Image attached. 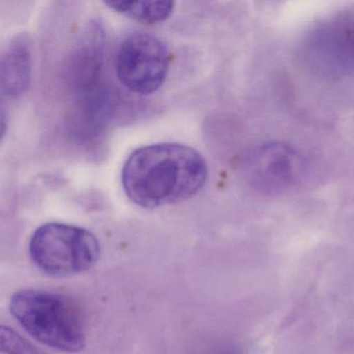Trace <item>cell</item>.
Instances as JSON below:
<instances>
[{
    "label": "cell",
    "mask_w": 354,
    "mask_h": 354,
    "mask_svg": "<svg viewBox=\"0 0 354 354\" xmlns=\"http://www.w3.org/2000/svg\"><path fill=\"white\" fill-rule=\"evenodd\" d=\"M304 57L317 72L328 76L354 72V11L321 24L304 45Z\"/></svg>",
    "instance_id": "obj_5"
},
{
    "label": "cell",
    "mask_w": 354,
    "mask_h": 354,
    "mask_svg": "<svg viewBox=\"0 0 354 354\" xmlns=\"http://www.w3.org/2000/svg\"><path fill=\"white\" fill-rule=\"evenodd\" d=\"M1 347L6 354H44L10 327L1 328Z\"/></svg>",
    "instance_id": "obj_9"
},
{
    "label": "cell",
    "mask_w": 354,
    "mask_h": 354,
    "mask_svg": "<svg viewBox=\"0 0 354 354\" xmlns=\"http://www.w3.org/2000/svg\"><path fill=\"white\" fill-rule=\"evenodd\" d=\"M106 6L138 21L159 24L171 15L175 3L173 1H113L106 3Z\"/></svg>",
    "instance_id": "obj_8"
},
{
    "label": "cell",
    "mask_w": 354,
    "mask_h": 354,
    "mask_svg": "<svg viewBox=\"0 0 354 354\" xmlns=\"http://www.w3.org/2000/svg\"><path fill=\"white\" fill-rule=\"evenodd\" d=\"M30 256L34 264L53 277H68L92 268L100 256L94 234L67 223H49L32 234Z\"/></svg>",
    "instance_id": "obj_3"
},
{
    "label": "cell",
    "mask_w": 354,
    "mask_h": 354,
    "mask_svg": "<svg viewBox=\"0 0 354 354\" xmlns=\"http://www.w3.org/2000/svg\"><path fill=\"white\" fill-rule=\"evenodd\" d=\"M246 167L250 181L258 189L277 192L298 181L304 171V162L292 147L271 142L254 149Z\"/></svg>",
    "instance_id": "obj_6"
},
{
    "label": "cell",
    "mask_w": 354,
    "mask_h": 354,
    "mask_svg": "<svg viewBox=\"0 0 354 354\" xmlns=\"http://www.w3.org/2000/svg\"><path fill=\"white\" fill-rule=\"evenodd\" d=\"M14 318L41 344L64 352L86 345V327L80 306L68 296L44 290H21L10 302Z\"/></svg>",
    "instance_id": "obj_2"
},
{
    "label": "cell",
    "mask_w": 354,
    "mask_h": 354,
    "mask_svg": "<svg viewBox=\"0 0 354 354\" xmlns=\"http://www.w3.org/2000/svg\"><path fill=\"white\" fill-rule=\"evenodd\" d=\"M32 76V53L26 39L16 38L3 51L0 64L1 92L8 97L24 94Z\"/></svg>",
    "instance_id": "obj_7"
},
{
    "label": "cell",
    "mask_w": 354,
    "mask_h": 354,
    "mask_svg": "<svg viewBox=\"0 0 354 354\" xmlns=\"http://www.w3.org/2000/svg\"><path fill=\"white\" fill-rule=\"evenodd\" d=\"M207 177L206 161L198 151L178 142H160L131 153L122 171V184L131 202L154 209L196 196Z\"/></svg>",
    "instance_id": "obj_1"
},
{
    "label": "cell",
    "mask_w": 354,
    "mask_h": 354,
    "mask_svg": "<svg viewBox=\"0 0 354 354\" xmlns=\"http://www.w3.org/2000/svg\"><path fill=\"white\" fill-rule=\"evenodd\" d=\"M169 66V50L165 43L149 32H131L118 48V78L136 94L150 95L158 91L167 78Z\"/></svg>",
    "instance_id": "obj_4"
}]
</instances>
